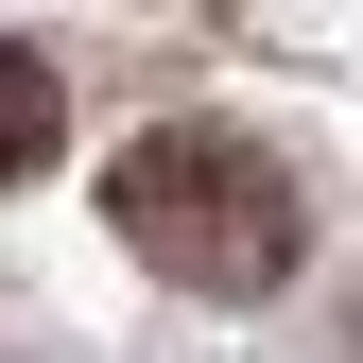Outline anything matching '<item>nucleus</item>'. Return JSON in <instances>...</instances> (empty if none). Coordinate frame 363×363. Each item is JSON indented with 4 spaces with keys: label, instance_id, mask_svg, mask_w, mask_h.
<instances>
[{
    "label": "nucleus",
    "instance_id": "1",
    "mask_svg": "<svg viewBox=\"0 0 363 363\" xmlns=\"http://www.w3.org/2000/svg\"><path fill=\"white\" fill-rule=\"evenodd\" d=\"M104 225L156 259L173 294H277L294 259H311V208H294V173L242 139V121H156V139H121L104 173Z\"/></svg>",
    "mask_w": 363,
    "mask_h": 363
},
{
    "label": "nucleus",
    "instance_id": "2",
    "mask_svg": "<svg viewBox=\"0 0 363 363\" xmlns=\"http://www.w3.org/2000/svg\"><path fill=\"white\" fill-rule=\"evenodd\" d=\"M52 139H69L52 52H35V35H0V191H18V173H52Z\"/></svg>",
    "mask_w": 363,
    "mask_h": 363
}]
</instances>
